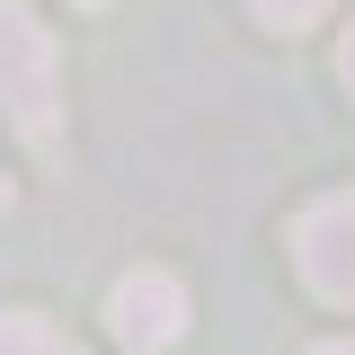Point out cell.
Instances as JSON below:
<instances>
[{
  "instance_id": "cell-7",
  "label": "cell",
  "mask_w": 355,
  "mask_h": 355,
  "mask_svg": "<svg viewBox=\"0 0 355 355\" xmlns=\"http://www.w3.org/2000/svg\"><path fill=\"white\" fill-rule=\"evenodd\" d=\"M311 355H355V338H329V347H311Z\"/></svg>"
},
{
  "instance_id": "cell-3",
  "label": "cell",
  "mask_w": 355,
  "mask_h": 355,
  "mask_svg": "<svg viewBox=\"0 0 355 355\" xmlns=\"http://www.w3.org/2000/svg\"><path fill=\"white\" fill-rule=\"evenodd\" d=\"M293 258H302L311 293L355 302V187H347V196H320V205L293 222Z\"/></svg>"
},
{
  "instance_id": "cell-1",
  "label": "cell",
  "mask_w": 355,
  "mask_h": 355,
  "mask_svg": "<svg viewBox=\"0 0 355 355\" xmlns=\"http://www.w3.org/2000/svg\"><path fill=\"white\" fill-rule=\"evenodd\" d=\"M0 107H9L27 151L62 142V53L27 0H0Z\"/></svg>"
},
{
  "instance_id": "cell-6",
  "label": "cell",
  "mask_w": 355,
  "mask_h": 355,
  "mask_svg": "<svg viewBox=\"0 0 355 355\" xmlns=\"http://www.w3.org/2000/svg\"><path fill=\"white\" fill-rule=\"evenodd\" d=\"M338 71H347V89H355V27H347V44H338Z\"/></svg>"
},
{
  "instance_id": "cell-8",
  "label": "cell",
  "mask_w": 355,
  "mask_h": 355,
  "mask_svg": "<svg viewBox=\"0 0 355 355\" xmlns=\"http://www.w3.org/2000/svg\"><path fill=\"white\" fill-rule=\"evenodd\" d=\"M71 9H107V0H71Z\"/></svg>"
},
{
  "instance_id": "cell-4",
  "label": "cell",
  "mask_w": 355,
  "mask_h": 355,
  "mask_svg": "<svg viewBox=\"0 0 355 355\" xmlns=\"http://www.w3.org/2000/svg\"><path fill=\"white\" fill-rule=\"evenodd\" d=\"M0 355H71V338L36 311H0Z\"/></svg>"
},
{
  "instance_id": "cell-2",
  "label": "cell",
  "mask_w": 355,
  "mask_h": 355,
  "mask_svg": "<svg viewBox=\"0 0 355 355\" xmlns=\"http://www.w3.org/2000/svg\"><path fill=\"white\" fill-rule=\"evenodd\" d=\"M107 329H116V347H142V355L178 347V338H187V284H178L169 266H133V275H116Z\"/></svg>"
},
{
  "instance_id": "cell-9",
  "label": "cell",
  "mask_w": 355,
  "mask_h": 355,
  "mask_svg": "<svg viewBox=\"0 0 355 355\" xmlns=\"http://www.w3.org/2000/svg\"><path fill=\"white\" fill-rule=\"evenodd\" d=\"M0 205H9V178H0Z\"/></svg>"
},
{
  "instance_id": "cell-5",
  "label": "cell",
  "mask_w": 355,
  "mask_h": 355,
  "mask_svg": "<svg viewBox=\"0 0 355 355\" xmlns=\"http://www.w3.org/2000/svg\"><path fill=\"white\" fill-rule=\"evenodd\" d=\"M249 9H258L266 27H284V36H293V27H311V18H320L329 0H249Z\"/></svg>"
}]
</instances>
